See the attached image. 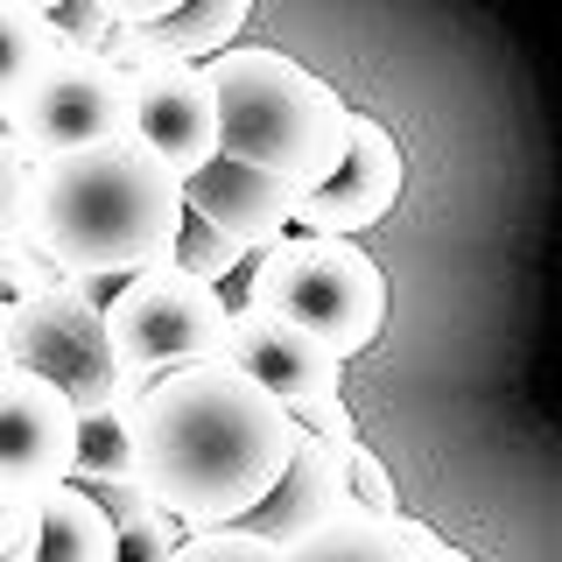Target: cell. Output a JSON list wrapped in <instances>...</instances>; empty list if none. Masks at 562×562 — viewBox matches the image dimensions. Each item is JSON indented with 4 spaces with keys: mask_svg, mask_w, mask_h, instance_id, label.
Returning a JSON list of instances; mask_svg holds the SVG:
<instances>
[{
    "mask_svg": "<svg viewBox=\"0 0 562 562\" xmlns=\"http://www.w3.org/2000/svg\"><path fill=\"white\" fill-rule=\"evenodd\" d=\"M204 78H211V105H218V155L281 176L295 198L338 169L351 105L310 64L281 57L268 43H233L218 57H204Z\"/></svg>",
    "mask_w": 562,
    "mask_h": 562,
    "instance_id": "obj_3",
    "label": "cell"
},
{
    "mask_svg": "<svg viewBox=\"0 0 562 562\" xmlns=\"http://www.w3.org/2000/svg\"><path fill=\"white\" fill-rule=\"evenodd\" d=\"M29 8H35V0H29Z\"/></svg>",
    "mask_w": 562,
    "mask_h": 562,
    "instance_id": "obj_29",
    "label": "cell"
},
{
    "mask_svg": "<svg viewBox=\"0 0 562 562\" xmlns=\"http://www.w3.org/2000/svg\"><path fill=\"white\" fill-rule=\"evenodd\" d=\"M0 373H8V351H0Z\"/></svg>",
    "mask_w": 562,
    "mask_h": 562,
    "instance_id": "obj_28",
    "label": "cell"
},
{
    "mask_svg": "<svg viewBox=\"0 0 562 562\" xmlns=\"http://www.w3.org/2000/svg\"><path fill=\"white\" fill-rule=\"evenodd\" d=\"M70 479H134V394H113L105 408L78 415Z\"/></svg>",
    "mask_w": 562,
    "mask_h": 562,
    "instance_id": "obj_17",
    "label": "cell"
},
{
    "mask_svg": "<svg viewBox=\"0 0 562 562\" xmlns=\"http://www.w3.org/2000/svg\"><path fill=\"white\" fill-rule=\"evenodd\" d=\"M295 422L233 359L176 366L134 394V479L183 527H225L289 464Z\"/></svg>",
    "mask_w": 562,
    "mask_h": 562,
    "instance_id": "obj_1",
    "label": "cell"
},
{
    "mask_svg": "<svg viewBox=\"0 0 562 562\" xmlns=\"http://www.w3.org/2000/svg\"><path fill=\"white\" fill-rule=\"evenodd\" d=\"M183 211H198L204 225H218L246 254L295 233V190L254 162H233V155H211L204 169L183 176Z\"/></svg>",
    "mask_w": 562,
    "mask_h": 562,
    "instance_id": "obj_12",
    "label": "cell"
},
{
    "mask_svg": "<svg viewBox=\"0 0 562 562\" xmlns=\"http://www.w3.org/2000/svg\"><path fill=\"white\" fill-rule=\"evenodd\" d=\"M345 506H359V514H373V520H394V514H401L394 471H386L366 443H351V450H345Z\"/></svg>",
    "mask_w": 562,
    "mask_h": 562,
    "instance_id": "obj_22",
    "label": "cell"
},
{
    "mask_svg": "<svg viewBox=\"0 0 562 562\" xmlns=\"http://www.w3.org/2000/svg\"><path fill=\"white\" fill-rule=\"evenodd\" d=\"M57 57V35H49V14L29 8V0H0V113L35 85V70Z\"/></svg>",
    "mask_w": 562,
    "mask_h": 562,
    "instance_id": "obj_18",
    "label": "cell"
},
{
    "mask_svg": "<svg viewBox=\"0 0 562 562\" xmlns=\"http://www.w3.org/2000/svg\"><path fill=\"white\" fill-rule=\"evenodd\" d=\"M169 562H281V549L268 535H254V527L225 520V527H190L169 549Z\"/></svg>",
    "mask_w": 562,
    "mask_h": 562,
    "instance_id": "obj_20",
    "label": "cell"
},
{
    "mask_svg": "<svg viewBox=\"0 0 562 562\" xmlns=\"http://www.w3.org/2000/svg\"><path fill=\"white\" fill-rule=\"evenodd\" d=\"M0 127L29 162H57V155L120 140L127 134V70L113 57H49L29 92L0 113Z\"/></svg>",
    "mask_w": 562,
    "mask_h": 562,
    "instance_id": "obj_7",
    "label": "cell"
},
{
    "mask_svg": "<svg viewBox=\"0 0 562 562\" xmlns=\"http://www.w3.org/2000/svg\"><path fill=\"white\" fill-rule=\"evenodd\" d=\"M176 218H183V176L155 162L134 134H120L57 162H35L22 233L57 274L127 281L169 254Z\"/></svg>",
    "mask_w": 562,
    "mask_h": 562,
    "instance_id": "obj_2",
    "label": "cell"
},
{
    "mask_svg": "<svg viewBox=\"0 0 562 562\" xmlns=\"http://www.w3.org/2000/svg\"><path fill=\"white\" fill-rule=\"evenodd\" d=\"M289 422H295L303 436H316V443H330V450H351V443H359V422H351L345 394H330V401H310V408H295Z\"/></svg>",
    "mask_w": 562,
    "mask_h": 562,
    "instance_id": "obj_24",
    "label": "cell"
},
{
    "mask_svg": "<svg viewBox=\"0 0 562 562\" xmlns=\"http://www.w3.org/2000/svg\"><path fill=\"white\" fill-rule=\"evenodd\" d=\"M246 295L239 303H260L289 324H303L310 338H324L338 359L351 366L366 345L380 338L386 324V281L373 268V254H359L351 239H274L246 260Z\"/></svg>",
    "mask_w": 562,
    "mask_h": 562,
    "instance_id": "obj_4",
    "label": "cell"
},
{
    "mask_svg": "<svg viewBox=\"0 0 562 562\" xmlns=\"http://www.w3.org/2000/svg\"><path fill=\"white\" fill-rule=\"evenodd\" d=\"M225 324H233L225 289L176 274L169 260H148L105 295V345H113L120 394H148L176 366L225 359Z\"/></svg>",
    "mask_w": 562,
    "mask_h": 562,
    "instance_id": "obj_5",
    "label": "cell"
},
{
    "mask_svg": "<svg viewBox=\"0 0 562 562\" xmlns=\"http://www.w3.org/2000/svg\"><path fill=\"white\" fill-rule=\"evenodd\" d=\"M29 562H113V520L78 485L35 499V555Z\"/></svg>",
    "mask_w": 562,
    "mask_h": 562,
    "instance_id": "obj_15",
    "label": "cell"
},
{
    "mask_svg": "<svg viewBox=\"0 0 562 562\" xmlns=\"http://www.w3.org/2000/svg\"><path fill=\"white\" fill-rule=\"evenodd\" d=\"M225 359L239 366L246 380H260L281 408H310V401L345 394V359L324 338H310L303 324L260 310V303H233V324H225Z\"/></svg>",
    "mask_w": 562,
    "mask_h": 562,
    "instance_id": "obj_11",
    "label": "cell"
},
{
    "mask_svg": "<svg viewBox=\"0 0 562 562\" xmlns=\"http://www.w3.org/2000/svg\"><path fill=\"white\" fill-rule=\"evenodd\" d=\"M29 176H35V162L8 140V127H0V246L22 239V218H29Z\"/></svg>",
    "mask_w": 562,
    "mask_h": 562,
    "instance_id": "obj_23",
    "label": "cell"
},
{
    "mask_svg": "<svg viewBox=\"0 0 562 562\" xmlns=\"http://www.w3.org/2000/svg\"><path fill=\"white\" fill-rule=\"evenodd\" d=\"M0 351H8V366L49 380L78 415H92L120 394L113 345H105V303L78 274L8 303V316H0Z\"/></svg>",
    "mask_w": 562,
    "mask_h": 562,
    "instance_id": "obj_6",
    "label": "cell"
},
{
    "mask_svg": "<svg viewBox=\"0 0 562 562\" xmlns=\"http://www.w3.org/2000/svg\"><path fill=\"white\" fill-rule=\"evenodd\" d=\"M127 134L176 176L204 169L218 155V105H211L204 64H183V57L127 64Z\"/></svg>",
    "mask_w": 562,
    "mask_h": 562,
    "instance_id": "obj_9",
    "label": "cell"
},
{
    "mask_svg": "<svg viewBox=\"0 0 562 562\" xmlns=\"http://www.w3.org/2000/svg\"><path fill=\"white\" fill-rule=\"evenodd\" d=\"M105 14H113V29H148V22H162L169 8H183V0H99Z\"/></svg>",
    "mask_w": 562,
    "mask_h": 562,
    "instance_id": "obj_27",
    "label": "cell"
},
{
    "mask_svg": "<svg viewBox=\"0 0 562 562\" xmlns=\"http://www.w3.org/2000/svg\"><path fill=\"white\" fill-rule=\"evenodd\" d=\"M281 562H422V555L401 541L394 520H373V514H359V506H338V514L316 520Z\"/></svg>",
    "mask_w": 562,
    "mask_h": 562,
    "instance_id": "obj_16",
    "label": "cell"
},
{
    "mask_svg": "<svg viewBox=\"0 0 562 562\" xmlns=\"http://www.w3.org/2000/svg\"><path fill=\"white\" fill-rule=\"evenodd\" d=\"M394 527H401V541H408L422 562H479V555H464L457 541H443L436 527H422V520H408V514H394Z\"/></svg>",
    "mask_w": 562,
    "mask_h": 562,
    "instance_id": "obj_26",
    "label": "cell"
},
{
    "mask_svg": "<svg viewBox=\"0 0 562 562\" xmlns=\"http://www.w3.org/2000/svg\"><path fill=\"white\" fill-rule=\"evenodd\" d=\"M78 450V408L49 380L8 366L0 373V499H43L70 479Z\"/></svg>",
    "mask_w": 562,
    "mask_h": 562,
    "instance_id": "obj_10",
    "label": "cell"
},
{
    "mask_svg": "<svg viewBox=\"0 0 562 562\" xmlns=\"http://www.w3.org/2000/svg\"><path fill=\"white\" fill-rule=\"evenodd\" d=\"M345 506V450H330V443H316V436L295 429V443H289V464H281V479L260 492L254 506L239 514V527H254V535H268L281 555L295 549V541L310 535L316 520H330Z\"/></svg>",
    "mask_w": 562,
    "mask_h": 562,
    "instance_id": "obj_13",
    "label": "cell"
},
{
    "mask_svg": "<svg viewBox=\"0 0 562 562\" xmlns=\"http://www.w3.org/2000/svg\"><path fill=\"white\" fill-rule=\"evenodd\" d=\"M29 555H35V506L0 499V562H29Z\"/></svg>",
    "mask_w": 562,
    "mask_h": 562,
    "instance_id": "obj_25",
    "label": "cell"
},
{
    "mask_svg": "<svg viewBox=\"0 0 562 562\" xmlns=\"http://www.w3.org/2000/svg\"><path fill=\"white\" fill-rule=\"evenodd\" d=\"M246 14H254V0H183V8H169L162 22H148V29H113L105 57H113L120 70H127V64H155V57L204 64V57H218V49L239 43Z\"/></svg>",
    "mask_w": 562,
    "mask_h": 562,
    "instance_id": "obj_14",
    "label": "cell"
},
{
    "mask_svg": "<svg viewBox=\"0 0 562 562\" xmlns=\"http://www.w3.org/2000/svg\"><path fill=\"white\" fill-rule=\"evenodd\" d=\"M401 183H408L401 140L386 134L373 113H351L338 169H330L316 190L295 198V233L303 239H359L366 225H380L386 211H394Z\"/></svg>",
    "mask_w": 562,
    "mask_h": 562,
    "instance_id": "obj_8",
    "label": "cell"
},
{
    "mask_svg": "<svg viewBox=\"0 0 562 562\" xmlns=\"http://www.w3.org/2000/svg\"><path fill=\"white\" fill-rule=\"evenodd\" d=\"M49 35H57V57H105L113 14H105L99 0H57V8H49Z\"/></svg>",
    "mask_w": 562,
    "mask_h": 562,
    "instance_id": "obj_21",
    "label": "cell"
},
{
    "mask_svg": "<svg viewBox=\"0 0 562 562\" xmlns=\"http://www.w3.org/2000/svg\"><path fill=\"white\" fill-rule=\"evenodd\" d=\"M162 260H169L176 274H190V281H211V289H225V281H233L254 254H246L239 239H225L218 225H204L198 211H183V218H176V233H169V254H162Z\"/></svg>",
    "mask_w": 562,
    "mask_h": 562,
    "instance_id": "obj_19",
    "label": "cell"
}]
</instances>
